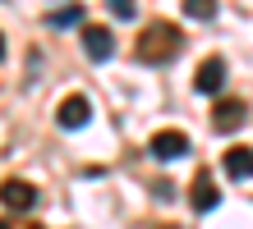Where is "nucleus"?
<instances>
[{
  "mask_svg": "<svg viewBox=\"0 0 253 229\" xmlns=\"http://www.w3.org/2000/svg\"><path fill=\"white\" fill-rule=\"evenodd\" d=\"M180 46H184V33L175 23H147L138 46H133V55H138L143 65H170V60L180 55Z\"/></svg>",
  "mask_w": 253,
  "mask_h": 229,
  "instance_id": "f257e3e1",
  "label": "nucleus"
},
{
  "mask_svg": "<svg viewBox=\"0 0 253 229\" xmlns=\"http://www.w3.org/2000/svg\"><path fill=\"white\" fill-rule=\"evenodd\" d=\"M244 119H249V101L244 97H221L216 110H212V129L230 133V129H244Z\"/></svg>",
  "mask_w": 253,
  "mask_h": 229,
  "instance_id": "f03ea898",
  "label": "nucleus"
},
{
  "mask_svg": "<svg viewBox=\"0 0 253 229\" xmlns=\"http://www.w3.org/2000/svg\"><path fill=\"white\" fill-rule=\"evenodd\" d=\"M226 87V60L212 55V60H203L198 73H193V92H203V97H216V92Z\"/></svg>",
  "mask_w": 253,
  "mask_h": 229,
  "instance_id": "7ed1b4c3",
  "label": "nucleus"
},
{
  "mask_svg": "<svg viewBox=\"0 0 253 229\" xmlns=\"http://www.w3.org/2000/svg\"><path fill=\"white\" fill-rule=\"evenodd\" d=\"M147 151H152L157 161H180L184 151H189V137H184L180 129H161L152 142H147Z\"/></svg>",
  "mask_w": 253,
  "mask_h": 229,
  "instance_id": "20e7f679",
  "label": "nucleus"
},
{
  "mask_svg": "<svg viewBox=\"0 0 253 229\" xmlns=\"http://www.w3.org/2000/svg\"><path fill=\"white\" fill-rule=\"evenodd\" d=\"M0 202H5L9 211H33L37 206V188L23 183V179H5L0 183Z\"/></svg>",
  "mask_w": 253,
  "mask_h": 229,
  "instance_id": "39448f33",
  "label": "nucleus"
},
{
  "mask_svg": "<svg viewBox=\"0 0 253 229\" xmlns=\"http://www.w3.org/2000/svg\"><path fill=\"white\" fill-rule=\"evenodd\" d=\"M79 41H83L87 60H111V55H115V37H111V28H97V23H87Z\"/></svg>",
  "mask_w": 253,
  "mask_h": 229,
  "instance_id": "423d86ee",
  "label": "nucleus"
},
{
  "mask_svg": "<svg viewBox=\"0 0 253 229\" xmlns=\"http://www.w3.org/2000/svg\"><path fill=\"white\" fill-rule=\"evenodd\" d=\"M55 119H60V129H83L87 119H92V101L87 97H65L60 110H55Z\"/></svg>",
  "mask_w": 253,
  "mask_h": 229,
  "instance_id": "0eeeda50",
  "label": "nucleus"
},
{
  "mask_svg": "<svg viewBox=\"0 0 253 229\" xmlns=\"http://www.w3.org/2000/svg\"><path fill=\"white\" fill-rule=\"evenodd\" d=\"M216 202H221V188L212 183V174H198L193 179V193H189V206L193 211H216Z\"/></svg>",
  "mask_w": 253,
  "mask_h": 229,
  "instance_id": "6e6552de",
  "label": "nucleus"
},
{
  "mask_svg": "<svg viewBox=\"0 0 253 229\" xmlns=\"http://www.w3.org/2000/svg\"><path fill=\"white\" fill-rule=\"evenodd\" d=\"M221 165H226V174H230V179H240V183L253 174V156H249V147H230Z\"/></svg>",
  "mask_w": 253,
  "mask_h": 229,
  "instance_id": "1a4fd4ad",
  "label": "nucleus"
},
{
  "mask_svg": "<svg viewBox=\"0 0 253 229\" xmlns=\"http://www.w3.org/2000/svg\"><path fill=\"white\" fill-rule=\"evenodd\" d=\"M184 14L198 19V23H207V19H216V0H184Z\"/></svg>",
  "mask_w": 253,
  "mask_h": 229,
  "instance_id": "9d476101",
  "label": "nucleus"
},
{
  "mask_svg": "<svg viewBox=\"0 0 253 229\" xmlns=\"http://www.w3.org/2000/svg\"><path fill=\"white\" fill-rule=\"evenodd\" d=\"M74 23H83V5H65L51 14V28H74Z\"/></svg>",
  "mask_w": 253,
  "mask_h": 229,
  "instance_id": "9b49d317",
  "label": "nucleus"
},
{
  "mask_svg": "<svg viewBox=\"0 0 253 229\" xmlns=\"http://www.w3.org/2000/svg\"><path fill=\"white\" fill-rule=\"evenodd\" d=\"M106 5H111L115 19H133V14H138V0H106Z\"/></svg>",
  "mask_w": 253,
  "mask_h": 229,
  "instance_id": "f8f14e48",
  "label": "nucleus"
},
{
  "mask_svg": "<svg viewBox=\"0 0 253 229\" xmlns=\"http://www.w3.org/2000/svg\"><path fill=\"white\" fill-rule=\"evenodd\" d=\"M0 229H42V225H28V220H9V216H5V220H0Z\"/></svg>",
  "mask_w": 253,
  "mask_h": 229,
  "instance_id": "ddd939ff",
  "label": "nucleus"
},
{
  "mask_svg": "<svg viewBox=\"0 0 253 229\" xmlns=\"http://www.w3.org/2000/svg\"><path fill=\"white\" fill-rule=\"evenodd\" d=\"M0 60H5V37H0Z\"/></svg>",
  "mask_w": 253,
  "mask_h": 229,
  "instance_id": "4468645a",
  "label": "nucleus"
},
{
  "mask_svg": "<svg viewBox=\"0 0 253 229\" xmlns=\"http://www.w3.org/2000/svg\"><path fill=\"white\" fill-rule=\"evenodd\" d=\"M161 229H175V225H161Z\"/></svg>",
  "mask_w": 253,
  "mask_h": 229,
  "instance_id": "2eb2a0df",
  "label": "nucleus"
}]
</instances>
